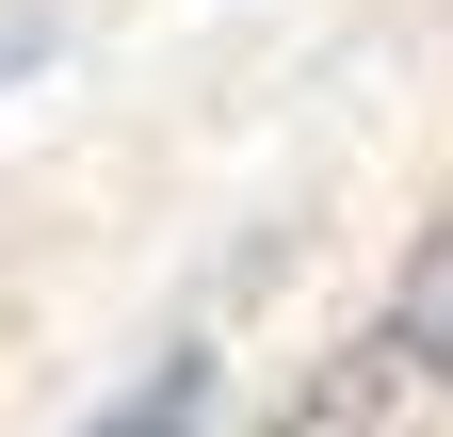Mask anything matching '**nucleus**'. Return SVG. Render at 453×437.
<instances>
[{
	"instance_id": "f257e3e1",
	"label": "nucleus",
	"mask_w": 453,
	"mask_h": 437,
	"mask_svg": "<svg viewBox=\"0 0 453 437\" xmlns=\"http://www.w3.org/2000/svg\"><path fill=\"white\" fill-rule=\"evenodd\" d=\"M195 421H211V356H162V372H146V389L113 405L97 437H195Z\"/></svg>"
},
{
	"instance_id": "f03ea898",
	"label": "nucleus",
	"mask_w": 453,
	"mask_h": 437,
	"mask_svg": "<svg viewBox=\"0 0 453 437\" xmlns=\"http://www.w3.org/2000/svg\"><path fill=\"white\" fill-rule=\"evenodd\" d=\"M388 341H405L421 372H453V227H437V259L405 276V308H388Z\"/></svg>"
}]
</instances>
